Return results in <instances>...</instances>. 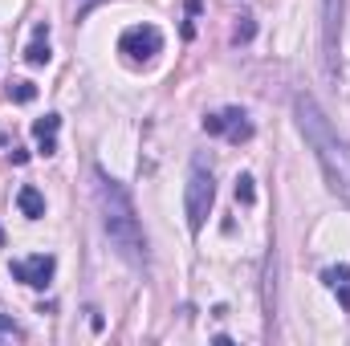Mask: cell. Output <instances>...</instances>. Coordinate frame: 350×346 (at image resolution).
Segmentation results:
<instances>
[{
	"label": "cell",
	"mask_w": 350,
	"mask_h": 346,
	"mask_svg": "<svg viewBox=\"0 0 350 346\" xmlns=\"http://www.w3.org/2000/svg\"><path fill=\"white\" fill-rule=\"evenodd\" d=\"M293 114H297V127H301V135H306V143H310L318 168L326 175L330 191H334L342 204H350V143L334 131V122H330L326 110L314 102V94H297V98H293Z\"/></svg>",
	"instance_id": "cell-1"
},
{
	"label": "cell",
	"mask_w": 350,
	"mask_h": 346,
	"mask_svg": "<svg viewBox=\"0 0 350 346\" xmlns=\"http://www.w3.org/2000/svg\"><path fill=\"white\" fill-rule=\"evenodd\" d=\"M94 200H98V212H102V228H106V237H110V245H114V253L126 261V265H147V232H143V224H139V216H135V204H131V196H126V187L118 183V179H110V175L94 172Z\"/></svg>",
	"instance_id": "cell-2"
},
{
	"label": "cell",
	"mask_w": 350,
	"mask_h": 346,
	"mask_svg": "<svg viewBox=\"0 0 350 346\" xmlns=\"http://www.w3.org/2000/svg\"><path fill=\"white\" fill-rule=\"evenodd\" d=\"M212 200H216V179L204 168V159H196L191 163V175H187V187H183V212H187V228L191 232H200L208 224Z\"/></svg>",
	"instance_id": "cell-3"
},
{
	"label": "cell",
	"mask_w": 350,
	"mask_h": 346,
	"mask_svg": "<svg viewBox=\"0 0 350 346\" xmlns=\"http://www.w3.org/2000/svg\"><path fill=\"white\" fill-rule=\"evenodd\" d=\"M118 53L131 62V66H147L155 53H163V33L155 25H135L118 37Z\"/></svg>",
	"instance_id": "cell-4"
},
{
	"label": "cell",
	"mask_w": 350,
	"mask_h": 346,
	"mask_svg": "<svg viewBox=\"0 0 350 346\" xmlns=\"http://www.w3.org/2000/svg\"><path fill=\"white\" fill-rule=\"evenodd\" d=\"M342 16L347 0H322V49H326V70H338V41H342Z\"/></svg>",
	"instance_id": "cell-5"
},
{
	"label": "cell",
	"mask_w": 350,
	"mask_h": 346,
	"mask_svg": "<svg viewBox=\"0 0 350 346\" xmlns=\"http://www.w3.org/2000/svg\"><path fill=\"white\" fill-rule=\"evenodd\" d=\"M204 131L208 135H220V139H228V143H249L253 139V122H249V114L245 110H220V114H208L204 118Z\"/></svg>",
	"instance_id": "cell-6"
},
{
	"label": "cell",
	"mask_w": 350,
	"mask_h": 346,
	"mask_svg": "<svg viewBox=\"0 0 350 346\" xmlns=\"http://www.w3.org/2000/svg\"><path fill=\"white\" fill-rule=\"evenodd\" d=\"M53 269H57V261L49 257V253L12 261V277H16V281H25V285H33V289H45V285L53 281Z\"/></svg>",
	"instance_id": "cell-7"
},
{
	"label": "cell",
	"mask_w": 350,
	"mask_h": 346,
	"mask_svg": "<svg viewBox=\"0 0 350 346\" xmlns=\"http://www.w3.org/2000/svg\"><path fill=\"white\" fill-rule=\"evenodd\" d=\"M57 131H62V118L57 114H45L33 122V139H37V151L41 155H57Z\"/></svg>",
	"instance_id": "cell-8"
},
{
	"label": "cell",
	"mask_w": 350,
	"mask_h": 346,
	"mask_svg": "<svg viewBox=\"0 0 350 346\" xmlns=\"http://www.w3.org/2000/svg\"><path fill=\"white\" fill-rule=\"evenodd\" d=\"M322 281H326V289H334V293H338L342 310L350 314V265H330V269L322 273Z\"/></svg>",
	"instance_id": "cell-9"
},
{
	"label": "cell",
	"mask_w": 350,
	"mask_h": 346,
	"mask_svg": "<svg viewBox=\"0 0 350 346\" xmlns=\"http://www.w3.org/2000/svg\"><path fill=\"white\" fill-rule=\"evenodd\" d=\"M16 208H21L25 220H41V216H45V196H41L33 183H25V187L16 191Z\"/></svg>",
	"instance_id": "cell-10"
},
{
	"label": "cell",
	"mask_w": 350,
	"mask_h": 346,
	"mask_svg": "<svg viewBox=\"0 0 350 346\" xmlns=\"http://www.w3.org/2000/svg\"><path fill=\"white\" fill-rule=\"evenodd\" d=\"M25 62H29V66H45V62H49V25H37V29H33V41H29V49H25Z\"/></svg>",
	"instance_id": "cell-11"
},
{
	"label": "cell",
	"mask_w": 350,
	"mask_h": 346,
	"mask_svg": "<svg viewBox=\"0 0 350 346\" xmlns=\"http://www.w3.org/2000/svg\"><path fill=\"white\" fill-rule=\"evenodd\" d=\"M237 200H241V204H257V187H253V175H237Z\"/></svg>",
	"instance_id": "cell-12"
},
{
	"label": "cell",
	"mask_w": 350,
	"mask_h": 346,
	"mask_svg": "<svg viewBox=\"0 0 350 346\" xmlns=\"http://www.w3.org/2000/svg\"><path fill=\"white\" fill-rule=\"evenodd\" d=\"M8 98H12V102H33V98H37V86H33V82H12V86H8Z\"/></svg>",
	"instance_id": "cell-13"
},
{
	"label": "cell",
	"mask_w": 350,
	"mask_h": 346,
	"mask_svg": "<svg viewBox=\"0 0 350 346\" xmlns=\"http://www.w3.org/2000/svg\"><path fill=\"white\" fill-rule=\"evenodd\" d=\"M253 33H257V21H253L249 12L237 16V33H232V37H237V41H253Z\"/></svg>",
	"instance_id": "cell-14"
},
{
	"label": "cell",
	"mask_w": 350,
	"mask_h": 346,
	"mask_svg": "<svg viewBox=\"0 0 350 346\" xmlns=\"http://www.w3.org/2000/svg\"><path fill=\"white\" fill-rule=\"evenodd\" d=\"M12 338H21V330H16V322H12V318H4V314H0V343H12Z\"/></svg>",
	"instance_id": "cell-15"
}]
</instances>
